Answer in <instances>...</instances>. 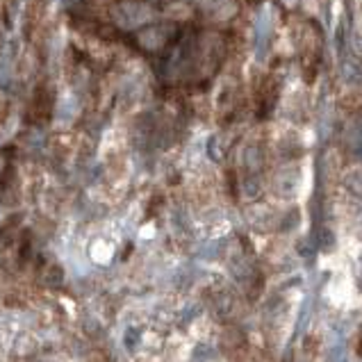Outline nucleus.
<instances>
[{
    "label": "nucleus",
    "mask_w": 362,
    "mask_h": 362,
    "mask_svg": "<svg viewBox=\"0 0 362 362\" xmlns=\"http://www.w3.org/2000/svg\"><path fill=\"white\" fill-rule=\"evenodd\" d=\"M153 16H155L153 7L146 3H139V0H123V3L112 7V18L123 30H137L148 25Z\"/></svg>",
    "instance_id": "obj_1"
},
{
    "label": "nucleus",
    "mask_w": 362,
    "mask_h": 362,
    "mask_svg": "<svg viewBox=\"0 0 362 362\" xmlns=\"http://www.w3.org/2000/svg\"><path fill=\"white\" fill-rule=\"evenodd\" d=\"M272 28H274V18H272V7H262L260 14L255 21V57L264 59L269 53V39H272Z\"/></svg>",
    "instance_id": "obj_2"
},
{
    "label": "nucleus",
    "mask_w": 362,
    "mask_h": 362,
    "mask_svg": "<svg viewBox=\"0 0 362 362\" xmlns=\"http://www.w3.org/2000/svg\"><path fill=\"white\" fill-rule=\"evenodd\" d=\"M80 115V98L74 94V91H64L57 98L55 105V123L59 128H69Z\"/></svg>",
    "instance_id": "obj_3"
},
{
    "label": "nucleus",
    "mask_w": 362,
    "mask_h": 362,
    "mask_svg": "<svg viewBox=\"0 0 362 362\" xmlns=\"http://www.w3.org/2000/svg\"><path fill=\"white\" fill-rule=\"evenodd\" d=\"M169 39V28L158 25V28H148V30H141L139 33V44L146 48V50H160Z\"/></svg>",
    "instance_id": "obj_4"
},
{
    "label": "nucleus",
    "mask_w": 362,
    "mask_h": 362,
    "mask_svg": "<svg viewBox=\"0 0 362 362\" xmlns=\"http://www.w3.org/2000/svg\"><path fill=\"white\" fill-rule=\"evenodd\" d=\"M342 78L346 85H362V64L354 59H346L342 66Z\"/></svg>",
    "instance_id": "obj_5"
},
{
    "label": "nucleus",
    "mask_w": 362,
    "mask_h": 362,
    "mask_svg": "<svg viewBox=\"0 0 362 362\" xmlns=\"http://www.w3.org/2000/svg\"><path fill=\"white\" fill-rule=\"evenodd\" d=\"M351 146H354V153L362 158V126H356L354 134H351Z\"/></svg>",
    "instance_id": "obj_6"
},
{
    "label": "nucleus",
    "mask_w": 362,
    "mask_h": 362,
    "mask_svg": "<svg viewBox=\"0 0 362 362\" xmlns=\"http://www.w3.org/2000/svg\"><path fill=\"white\" fill-rule=\"evenodd\" d=\"M139 342V330L137 328H128L126 335H123V344H126L128 349H134Z\"/></svg>",
    "instance_id": "obj_7"
},
{
    "label": "nucleus",
    "mask_w": 362,
    "mask_h": 362,
    "mask_svg": "<svg viewBox=\"0 0 362 362\" xmlns=\"http://www.w3.org/2000/svg\"><path fill=\"white\" fill-rule=\"evenodd\" d=\"M203 3H205V0H203Z\"/></svg>",
    "instance_id": "obj_8"
}]
</instances>
